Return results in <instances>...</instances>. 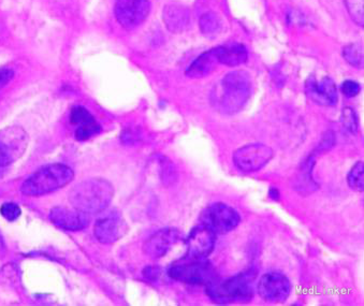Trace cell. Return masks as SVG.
Masks as SVG:
<instances>
[{
    "instance_id": "6da1fadb",
    "label": "cell",
    "mask_w": 364,
    "mask_h": 306,
    "mask_svg": "<svg viewBox=\"0 0 364 306\" xmlns=\"http://www.w3.org/2000/svg\"><path fill=\"white\" fill-rule=\"evenodd\" d=\"M254 270L241 272L231 278H215L205 285L206 295L218 304L246 303L254 297L252 283L256 280Z\"/></svg>"
},
{
    "instance_id": "7a4b0ae2",
    "label": "cell",
    "mask_w": 364,
    "mask_h": 306,
    "mask_svg": "<svg viewBox=\"0 0 364 306\" xmlns=\"http://www.w3.org/2000/svg\"><path fill=\"white\" fill-rule=\"evenodd\" d=\"M113 197L114 189L110 181L103 179H90L73 187L69 194V201L77 210L94 215L106 210Z\"/></svg>"
},
{
    "instance_id": "3957f363",
    "label": "cell",
    "mask_w": 364,
    "mask_h": 306,
    "mask_svg": "<svg viewBox=\"0 0 364 306\" xmlns=\"http://www.w3.org/2000/svg\"><path fill=\"white\" fill-rule=\"evenodd\" d=\"M75 172L70 167L52 164L42 167L25 179L21 191L25 196H43L58 191L71 183Z\"/></svg>"
},
{
    "instance_id": "277c9868",
    "label": "cell",
    "mask_w": 364,
    "mask_h": 306,
    "mask_svg": "<svg viewBox=\"0 0 364 306\" xmlns=\"http://www.w3.org/2000/svg\"><path fill=\"white\" fill-rule=\"evenodd\" d=\"M250 75L245 71L229 73L222 81L220 105L227 113H237L245 105L252 95Z\"/></svg>"
},
{
    "instance_id": "5b68a950",
    "label": "cell",
    "mask_w": 364,
    "mask_h": 306,
    "mask_svg": "<svg viewBox=\"0 0 364 306\" xmlns=\"http://www.w3.org/2000/svg\"><path fill=\"white\" fill-rule=\"evenodd\" d=\"M170 278L188 285H204L216 278L214 265L206 258L185 256L168 270Z\"/></svg>"
},
{
    "instance_id": "8992f818",
    "label": "cell",
    "mask_w": 364,
    "mask_h": 306,
    "mask_svg": "<svg viewBox=\"0 0 364 306\" xmlns=\"http://www.w3.org/2000/svg\"><path fill=\"white\" fill-rule=\"evenodd\" d=\"M200 221L202 225L209 227L216 234H226L239 226L241 216L232 206L216 202L202 212Z\"/></svg>"
},
{
    "instance_id": "52a82bcc",
    "label": "cell",
    "mask_w": 364,
    "mask_h": 306,
    "mask_svg": "<svg viewBox=\"0 0 364 306\" xmlns=\"http://www.w3.org/2000/svg\"><path fill=\"white\" fill-rule=\"evenodd\" d=\"M28 136L20 126H10L0 130V167L18 162L26 151Z\"/></svg>"
},
{
    "instance_id": "ba28073f",
    "label": "cell",
    "mask_w": 364,
    "mask_h": 306,
    "mask_svg": "<svg viewBox=\"0 0 364 306\" xmlns=\"http://www.w3.org/2000/svg\"><path fill=\"white\" fill-rule=\"evenodd\" d=\"M274 156V152L262 143H252L240 147L233 154V162L237 170L244 173L257 172L267 166Z\"/></svg>"
},
{
    "instance_id": "9c48e42d",
    "label": "cell",
    "mask_w": 364,
    "mask_h": 306,
    "mask_svg": "<svg viewBox=\"0 0 364 306\" xmlns=\"http://www.w3.org/2000/svg\"><path fill=\"white\" fill-rule=\"evenodd\" d=\"M291 289L289 278L277 271L264 273L257 284L258 295L270 303H283L289 297Z\"/></svg>"
},
{
    "instance_id": "30bf717a",
    "label": "cell",
    "mask_w": 364,
    "mask_h": 306,
    "mask_svg": "<svg viewBox=\"0 0 364 306\" xmlns=\"http://www.w3.org/2000/svg\"><path fill=\"white\" fill-rule=\"evenodd\" d=\"M115 16L124 28L132 31L140 26L151 11L149 0H117Z\"/></svg>"
},
{
    "instance_id": "8fae6325",
    "label": "cell",
    "mask_w": 364,
    "mask_h": 306,
    "mask_svg": "<svg viewBox=\"0 0 364 306\" xmlns=\"http://www.w3.org/2000/svg\"><path fill=\"white\" fill-rule=\"evenodd\" d=\"M128 226L121 213L113 210L101 215L95 223V236L102 244H113L121 240Z\"/></svg>"
},
{
    "instance_id": "7c38bea8",
    "label": "cell",
    "mask_w": 364,
    "mask_h": 306,
    "mask_svg": "<svg viewBox=\"0 0 364 306\" xmlns=\"http://www.w3.org/2000/svg\"><path fill=\"white\" fill-rule=\"evenodd\" d=\"M215 232L200 223L189 232L186 238L187 255L193 258H208L213 253L216 244Z\"/></svg>"
},
{
    "instance_id": "4fadbf2b",
    "label": "cell",
    "mask_w": 364,
    "mask_h": 306,
    "mask_svg": "<svg viewBox=\"0 0 364 306\" xmlns=\"http://www.w3.org/2000/svg\"><path fill=\"white\" fill-rule=\"evenodd\" d=\"M180 238V231L176 228H163L151 234L143 245L145 255L151 259L166 256Z\"/></svg>"
},
{
    "instance_id": "5bb4252c",
    "label": "cell",
    "mask_w": 364,
    "mask_h": 306,
    "mask_svg": "<svg viewBox=\"0 0 364 306\" xmlns=\"http://www.w3.org/2000/svg\"><path fill=\"white\" fill-rule=\"evenodd\" d=\"M305 92L313 102L323 107H334L338 101V88L331 78H323L317 81L309 78L305 83Z\"/></svg>"
},
{
    "instance_id": "9a60e30c",
    "label": "cell",
    "mask_w": 364,
    "mask_h": 306,
    "mask_svg": "<svg viewBox=\"0 0 364 306\" xmlns=\"http://www.w3.org/2000/svg\"><path fill=\"white\" fill-rule=\"evenodd\" d=\"M50 221L53 225L68 231H79L90 223V215L77 209L54 208L50 213Z\"/></svg>"
},
{
    "instance_id": "2e32d148",
    "label": "cell",
    "mask_w": 364,
    "mask_h": 306,
    "mask_svg": "<svg viewBox=\"0 0 364 306\" xmlns=\"http://www.w3.org/2000/svg\"><path fill=\"white\" fill-rule=\"evenodd\" d=\"M163 20L171 33H180L191 24V11L182 4H169L164 9Z\"/></svg>"
},
{
    "instance_id": "e0dca14e",
    "label": "cell",
    "mask_w": 364,
    "mask_h": 306,
    "mask_svg": "<svg viewBox=\"0 0 364 306\" xmlns=\"http://www.w3.org/2000/svg\"><path fill=\"white\" fill-rule=\"evenodd\" d=\"M316 159L314 155L309 156L301 162L296 175H294V187L300 194H311L317 191L318 185L313 179V169H314Z\"/></svg>"
},
{
    "instance_id": "ac0fdd59",
    "label": "cell",
    "mask_w": 364,
    "mask_h": 306,
    "mask_svg": "<svg viewBox=\"0 0 364 306\" xmlns=\"http://www.w3.org/2000/svg\"><path fill=\"white\" fill-rule=\"evenodd\" d=\"M220 64L228 67H237L247 60V51L241 43H227L213 48Z\"/></svg>"
},
{
    "instance_id": "d6986e66",
    "label": "cell",
    "mask_w": 364,
    "mask_h": 306,
    "mask_svg": "<svg viewBox=\"0 0 364 306\" xmlns=\"http://www.w3.org/2000/svg\"><path fill=\"white\" fill-rule=\"evenodd\" d=\"M218 65L220 63H218V57L212 48V50L200 55L191 63V66L187 68L186 75L191 79H201V78L213 73Z\"/></svg>"
},
{
    "instance_id": "ffe728a7",
    "label": "cell",
    "mask_w": 364,
    "mask_h": 306,
    "mask_svg": "<svg viewBox=\"0 0 364 306\" xmlns=\"http://www.w3.org/2000/svg\"><path fill=\"white\" fill-rule=\"evenodd\" d=\"M343 57L350 66L363 68V46L360 43H349L343 48Z\"/></svg>"
},
{
    "instance_id": "44dd1931",
    "label": "cell",
    "mask_w": 364,
    "mask_h": 306,
    "mask_svg": "<svg viewBox=\"0 0 364 306\" xmlns=\"http://www.w3.org/2000/svg\"><path fill=\"white\" fill-rule=\"evenodd\" d=\"M199 26L204 35H215L222 28V20L215 12H206L200 18Z\"/></svg>"
},
{
    "instance_id": "7402d4cb",
    "label": "cell",
    "mask_w": 364,
    "mask_h": 306,
    "mask_svg": "<svg viewBox=\"0 0 364 306\" xmlns=\"http://www.w3.org/2000/svg\"><path fill=\"white\" fill-rule=\"evenodd\" d=\"M347 183L351 189L362 193L364 189V164L358 162L347 175Z\"/></svg>"
},
{
    "instance_id": "603a6c76",
    "label": "cell",
    "mask_w": 364,
    "mask_h": 306,
    "mask_svg": "<svg viewBox=\"0 0 364 306\" xmlns=\"http://www.w3.org/2000/svg\"><path fill=\"white\" fill-rule=\"evenodd\" d=\"M343 128L349 134H355L359 130V117L353 107H345L341 115Z\"/></svg>"
},
{
    "instance_id": "cb8c5ba5",
    "label": "cell",
    "mask_w": 364,
    "mask_h": 306,
    "mask_svg": "<svg viewBox=\"0 0 364 306\" xmlns=\"http://www.w3.org/2000/svg\"><path fill=\"white\" fill-rule=\"evenodd\" d=\"M347 12L351 20L358 25L363 27L364 25V0H344Z\"/></svg>"
},
{
    "instance_id": "d4e9b609",
    "label": "cell",
    "mask_w": 364,
    "mask_h": 306,
    "mask_svg": "<svg viewBox=\"0 0 364 306\" xmlns=\"http://www.w3.org/2000/svg\"><path fill=\"white\" fill-rule=\"evenodd\" d=\"M70 122L73 125L82 126L95 122V118L85 107H75L71 110Z\"/></svg>"
},
{
    "instance_id": "484cf974",
    "label": "cell",
    "mask_w": 364,
    "mask_h": 306,
    "mask_svg": "<svg viewBox=\"0 0 364 306\" xmlns=\"http://www.w3.org/2000/svg\"><path fill=\"white\" fill-rule=\"evenodd\" d=\"M101 127L97 124L96 120L85 125L79 126L75 132V138L79 141H86L92 138L100 132Z\"/></svg>"
},
{
    "instance_id": "4316f807",
    "label": "cell",
    "mask_w": 364,
    "mask_h": 306,
    "mask_svg": "<svg viewBox=\"0 0 364 306\" xmlns=\"http://www.w3.org/2000/svg\"><path fill=\"white\" fill-rule=\"evenodd\" d=\"M0 213L7 221H14L21 216L22 211H21L18 204H14V202H7V204H4L1 206Z\"/></svg>"
},
{
    "instance_id": "83f0119b",
    "label": "cell",
    "mask_w": 364,
    "mask_h": 306,
    "mask_svg": "<svg viewBox=\"0 0 364 306\" xmlns=\"http://www.w3.org/2000/svg\"><path fill=\"white\" fill-rule=\"evenodd\" d=\"M336 137L333 132H327L323 134V139H321V143L317 147V154L326 153V152L331 149L334 147L336 142Z\"/></svg>"
},
{
    "instance_id": "f1b7e54d",
    "label": "cell",
    "mask_w": 364,
    "mask_h": 306,
    "mask_svg": "<svg viewBox=\"0 0 364 306\" xmlns=\"http://www.w3.org/2000/svg\"><path fill=\"white\" fill-rule=\"evenodd\" d=\"M361 86L358 82L353 80H346L342 84V93L346 98H353L359 95Z\"/></svg>"
},
{
    "instance_id": "f546056e",
    "label": "cell",
    "mask_w": 364,
    "mask_h": 306,
    "mask_svg": "<svg viewBox=\"0 0 364 306\" xmlns=\"http://www.w3.org/2000/svg\"><path fill=\"white\" fill-rule=\"evenodd\" d=\"M14 77V73L11 69H0V88L7 85Z\"/></svg>"
},
{
    "instance_id": "4dcf8cb0",
    "label": "cell",
    "mask_w": 364,
    "mask_h": 306,
    "mask_svg": "<svg viewBox=\"0 0 364 306\" xmlns=\"http://www.w3.org/2000/svg\"><path fill=\"white\" fill-rule=\"evenodd\" d=\"M143 275L145 278L149 280H155L161 275V270L156 267H147L146 269L143 271Z\"/></svg>"
},
{
    "instance_id": "1f68e13d",
    "label": "cell",
    "mask_w": 364,
    "mask_h": 306,
    "mask_svg": "<svg viewBox=\"0 0 364 306\" xmlns=\"http://www.w3.org/2000/svg\"><path fill=\"white\" fill-rule=\"evenodd\" d=\"M269 197H270L271 199L274 200V201H277V200L279 199V189H275V187L270 189V191H269Z\"/></svg>"
},
{
    "instance_id": "d6a6232c",
    "label": "cell",
    "mask_w": 364,
    "mask_h": 306,
    "mask_svg": "<svg viewBox=\"0 0 364 306\" xmlns=\"http://www.w3.org/2000/svg\"><path fill=\"white\" fill-rule=\"evenodd\" d=\"M6 252L5 241H4L3 236L0 233V257L4 256Z\"/></svg>"
}]
</instances>
